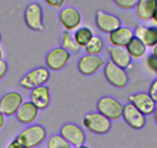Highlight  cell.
Here are the masks:
<instances>
[{
  "label": "cell",
  "mask_w": 157,
  "mask_h": 148,
  "mask_svg": "<svg viewBox=\"0 0 157 148\" xmlns=\"http://www.w3.org/2000/svg\"><path fill=\"white\" fill-rule=\"evenodd\" d=\"M6 125V116L4 115L3 113L0 110V130L3 129Z\"/></svg>",
  "instance_id": "obj_32"
},
{
  "label": "cell",
  "mask_w": 157,
  "mask_h": 148,
  "mask_svg": "<svg viewBox=\"0 0 157 148\" xmlns=\"http://www.w3.org/2000/svg\"><path fill=\"white\" fill-rule=\"evenodd\" d=\"M133 37V30L129 27L121 25L109 34V42L112 46L126 48Z\"/></svg>",
  "instance_id": "obj_15"
},
{
  "label": "cell",
  "mask_w": 157,
  "mask_h": 148,
  "mask_svg": "<svg viewBox=\"0 0 157 148\" xmlns=\"http://www.w3.org/2000/svg\"><path fill=\"white\" fill-rule=\"evenodd\" d=\"M1 40H2V36H1V34H0V43H1Z\"/></svg>",
  "instance_id": "obj_38"
},
{
  "label": "cell",
  "mask_w": 157,
  "mask_h": 148,
  "mask_svg": "<svg viewBox=\"0 0 157 148\" xmlns=\"http://www.w3.org/2000/svg\"><path fill=\"white\" fill-rule=\"evenodd\" d=\"M9 71V66L3 60H0V81L5 78Z\"/></svg>",
  "instance_id": "obj_30"
},
{
  "label": "cell",
  "mask_w": 157,
  "mask_h": 148,
  "mask_svg": "<svg viewBox=\"0 0 157 148\" xmlns=\"http://www.w3.org/2000/svg\"><path fill=\"white\" fill-rule=\"evenodd\" d=\"M45 2H46L49 6L52 7L53 9H57V10H60L63 9L66 0H45Z\"/></svg>",
  "instance_id": "obj_29"
},
{
  "label": "cell",
  "mask_w": 157,
  "mask_h": 148,
  "mask_svg": "<svg viewBox=\"0 0 157 148\" xmlns=\"http://www.w3.org/2000/svg\"><path fill=\"white\" fill-rule=\"evenodd\" d=\"M152 55L157 59V44L155 45L154 47H152Z\"/></svg>",
  "instance_id": "obj_35"
},
{
  "label": "cell",
  "mask_w": 157,
  "mask_h": 148,
  "mask_svg": "<svg viewBox=\"0 0 157 148\" xmlns=\"http://www.w3.org/2000/svg\"><path fill=\"white\" fill-rule=\"evenodd\" d=\"M47 148H72V146L60 134H55L48 140Z\"/></svg>",
  "instance_id": "obj_25"
},
{
  "label": "cell",
  "mask_w": 157,
  "mask_h": 148,
  "mask_svg": "<svg viewBox=\"0 0 157 148\" xmlns=\"http://www.w3.org/2000/svg\"><path fill=\"white\" fill-rule=\"evenodd\" d=\"M47 137L46 128L40 124H31L22 130L16 140L24 148H35L43 143Z\"/></svg>",
  "instance_id": "obj_1"
},
{
  "label": "cell",
  "mask_w": 157,
  "mask_h": 148,
  "mask_svg": "<svg viewBox=\"0 0 157 148\" xmlns=\"http://www.w3.org/2000/svg\"><path fill=\"white\" fill-rule=\"evenodd\" d=\"M71 60V53L59 47L51 49L46 56V68L49 70L60 71L64 69Z\"/></svg>",
  "instance_id": "obj_7"
},
{
  "label": "cell",
  "mask_w": 157,
  "mask_h": 148,
  "mask_svg": "<svg viewBox=\"0 0 157 148\" xmlns=\"http://www.w3.org/2000/svg\"><path fill=\"white\" fill-rule=\"evenodd\" d=\"M152 22H154V24H155V25L157 26V6L155 8V12H154V14L153 16H152Z\"/></svg>",
  "instance_id": "obj_33"
},
{
  "label": "cell",
  "mask_w": 157,
  "mask_h": 148,
  "mask_svg": "<svg viewBox=\"0 0 157 148\" xmlns=\"http://www.w3.org/2000/svg\"><path fill=\"white\" fill-rule=\"evenodd\" d=\"M118 7L123 10H131L136 8L139 0H111Z\"/></svg>",
  "instance_id": "obj_26"
},
{
  "label": "cell",
  "mask_w": 157,
  "mask_h": 148,
  "mask_svg": "<svg viewBox=\"0 0 157 148\" xmlns=\"http://www.w3.org/2000/svg\"><path fill=\"white\" fill-rule=\"evenodd\" d=\"M146 64L151 72L155 73L157 71V59L152 54H149L146 59Z\"/></svg>",
  "instance_id": "obj_27"
},
{
  "label": "cell",
  "mask_w": 157,
  "mask_h": 148,
  "mask_svg": "<svg viewBox=\"0 0 157 148\" xmlns=\"http://www.w3.org/2000/svg\"><path fill=\"white\" fill-rule=\"evenodd\" d=\"M105 62L100 56L86 55L82 56L77 63V69L82 76H90L104 68Z\"/></svg>",
  "instance_id": "obj_8"
},
{
  "label": "cell",
  "mask_w": 157,
  "mask_h": 148,
  "mask_svg": "<svg viewBox=\"0 0 157 148\" xmlns=\"http://www.w3.org/2000/svg\"><path fill=\"white\" fill-rule=\"evenodd\" d=\"M122 117L129 127L136 130H142L146 124V116L129 102L124 104Z\"/></svg>",
  "instance_id": "obj_12"
},
{
  "label": "cell",
  "mask_w": 157,
  "mask_h": 148,
  "mask_svg": "<svg viewBox=\"0 0 157 148\" xmlns=\"http://www.w3.org/2000/svg\"><path fill=\"white\" fill-rule=\"evenodd\" d=\"M61 47L69 53H76L80 49L74 41L73 36L66 30L61 34Z\"/></svg>",
  "instance_id": "obj_24"
},
{
  "label": "cell",
  "mask_w": 157,
  "mask_h": 148,
  "mask_svg": "<svg viewBox=\"0 0 157 148\" xmlns=\"http://www.w3.org/2000/svg\"><path fill=\"white\" fill-rule=\"evenodd\" d=\"M50 78V72L46 67L39 66L34 68L22 76L19 80V85L22 88L32 90L36 87L46 85Z\"/></svg>",
  "instance_id": "obj_2"
},
{
  "label": "cell",
  "mask_w": 157,
  "mask_h": 148,
  "mask_svg": "<svg viewBox=\"0 0 157 148\" xmlns=\"http://www.w3.org/2000/svg\"><path fill=\"white\" fill-rule=\"evenodd\" d=\"M124 105L112 96H105L99 99L96 103L97 112L109 120H117L123 116Z\"/></svg>",
  "instance_id": "obj_3"
},
{
  "label": "cell",
  "mask_w": 157,
  "mask_h": 148,
  "mask_svg": "<svg viewBox=\"0 0 157 148\" xmlns=\"http://www.w3.org/2000/svg\"><path fill=\"white\" fill-rule=\"evenodd\" d=\"M95 22L98 29L105 34H110L122 25L121 21L118 16L102 10L97 11Z\"/></svg>",
  "instance_id": "obj_11"
},
{
  "label": "cell",
  "mask_w": 157,
  "mask_h": 148,
  "mask_svg": "<svg viewBox=\"0 0 157 148\" xmlns=\"http://www.w3.org/2000/svg\"><path fill=\"white\" fill-rule=\"evenodd\" d=\"M82 124L86 129L97 135H103L109 132L112 127L111 120L99 112L88 113L82 119Z\"/></svg>",
  "instance_id": "obj_4"
},
{
  "label": "cell",
  "mask_w": 157,
  "mask_h": 148,
  "mask_svg": "<svg viewBox=\"0 0 157 148\" xmlns=\"http://www.w3.org/2000/svg\"><path fill=\"white\" fill-rule=\"evenodd\" d=\"M152 115H153V119H154V121H155V124L157 125V103H156V105H155V110H154V111H153V114H152Z\"/></svg>",
  "instance_id": "obj_34"
},
{
  "label": "cell",
  "mask_w": 157,
  "mask_h": 148,
  "mask_svg": "<svg viewBox=\"0 0 157 148\" xmlns=\"http://www.w3.org/2000/svg\"><path fill=\"white\" fill-rule=\"evenodd\" d=\"M59 134L74 147L85 143V132L80 127L74 123H66L63 125L59 130Z\"/></svg>",
  "instance_id": "obj_10"
},
{
  "label": "cell",
  "mask_w": 157,
  "mask_h": 148,
  "mask_svg": "<svg viewBox=\"0 0 157 148\" xmlns=\"http://www.w3.org/2000/svg\"><path fill=\"white\" fill-rule=\"evenodd\" d=\"M103 74L107 83L115 88L123 89L129 84V75L126 71L111 61L105 63L103 68Z\"/></svg>",
  "instance_id": "obj_5"
},
{
  "label": "cell",
  "mask_w": 157,
  "mask_h": 148,
  "mask_svg": "<svg viewBox=\"0 0 157 148\" xmlns=\"http://www.w3.org/2000/svg\"><path fill=\"white\" fill-rule=\"evenodd\" d=\"M6 148H24V147L23 146H22V145L17 141V140H14L8 145V146H7Z\"/></svg>",
  "instance_id": "obj_31"
},
{
  "label": "cell",
  "mask_w": 157,
  "mask_h": 148,
  "mask_svg": "<svg viewBox=\"0 0 157 148\" xmlns=\"http://www.w3.org/2000/svg\"><path fill=\"white\" fill-rule=\"evenodd\" d=\"M24 21L29 29L41 33L45 29L43 8L37 2H33L26 7L24 13Z\"/></svg>",
  "instance_id": "obj_6"
},
{
  "label": "cell",
  "mask_w": 157,
  "mask_h": 148,
  "mask_svg": "<svg viewBox=\"0 0 157 148\" xmlns=\"http://www.w3.org/2000/svg\"><path fill=\"white\" fill-rule=\"evenodd\" d=\"M155 74H156V76H157V71H156V72H155Z\"/></svg>",
  "instance_id": "obj_39"
},
{
  "label": "cell",
  "mask_w": 157,
  "mask_h": 148,
  "mask_svg": "<svg viewBox=\"0 0 157 148\" xmlns=\"http://www.w3.org/2000/svg\"><path fill=\"white\" fill-rule=\"evenodd\" d=\"M128 53L133 60H140L146 53L147 47L140 40L134 36L126 47Z\"/></svg>",
  "instance_id": "obj_21"
},
{
  "label": "cell",
  "mask_w": 157,
  "mask_h": 148,
  "mask_svg": "<svg viewBox=\"0 0 157 148\" xmlns=\"http://www.w3.org/2000/svg\"><path fill=\"white\" fill-rule=\"evenodd\" d=\"M62 26L66 31H73L79 28L82 22V16L78 10L73 7H65L62 9L59 15Z\"/></svg>",
  "instance_id": "obj_13"
},
{
  "label": "cell",
  "mask_w": 157,
  "mask_h": 148,
  "mask_svg": "<svg viewBox=\"0 0 157 148\" xmlns=\"http://www.w3.org/2000/svg\"><path fill=\"white\" fill-rule=\"evenodd\" d=\"M134 36L141 40L146 47H154L157 44V26L137 25L133 30Z\"/></svg>",
  "instance_id": "obj_19"
},
{
  "label": "cell",
  "mask_w": 157,
  "mask_h": 148,
  "mask_svg": "<svg viewBox=\"0 0 157 148\" xmlns=\"http://www.w3.org/2000/svg\"><path fill=\"white\" fill-rule=\"evenodd\" d=\"M2 50H1V49H0V60H2Z\"/></svg>",
  "instance_id": "obj_37"
},
{
  "label": "cell",
  "mask_w": 157,
  "mask_h": 148,
  "mask_svg": "<svg viewBox=\"0 0 157 148\" xmlns=\"http://www.w3.org/2000/svg\"><path fill=\"white\" fill-rule=\"evenodd\" d=\"M29 99L39 110H46L51 102L50 88L43 85L33 89L30 92Z\"/></svg>",
  "instance_id": "obj_16"
},
{
  "label": "cell",
  "mask_w": 157,
  "mask_h": 148,
  "mask_svg": "<svg viewBox=\"0 0 157 148\" xmlns=\"http://www.w3.org/2000/svg\"><path fill=\"white\" fill-rule=\"evenodd\" d=\"M23 96L18 91H10L0 98V110L6 117L16 115L23 103Z\"/></svg>",
  "instance_id": "obj_9"
},
{
  "label": "cell",
  "mask_w": 157,
  "mask_h": 148,
  "mask_svg": "<svg viewBox=\"0 0 157 148\" xmlns=\"http://www.w3.org/2000/svg\"><path fill=\"white\" fill-rule=\"evenodd\" d=\"M107 51L109 57V61L119 67L126 70L132 65V59L128 53L126 48L110 46L107 48Z\"/></svg>",
  "instance_id": "obj_17"
},
{
  "label": "cell",
  "mask_w": 157,
  "mask_h": 148,
  "mask_svg": "<svg viewBox=\"0 0 157 148\" xmlns=\"http://www.w3.org/2000/svg\"><path fill=\"white\" fill-rule=\"evenodd\" d=\"M75 148H90L88 146H86V145H81V146H76V147Z\"/></svg>",
  "instance_id": "obj_36"
},
{
  "label": "cell",
  "mask_w": 157,
  "mask_h": 148,
  "mask_svg": "<svg viewBox=\"0 0 157 148\" xmlns=\"http://www.w3.org/2000/svg\"><path fill=\"white\" fill-rule=\"evenodd\" d=\"M39 110L30 100L23 102L16 114V118L22 124H32L39 117Z\"/></svg>",
  "instance_id": "obj_18"
},
{
  "label": "cell",
  "mask_w": 157,
  "mask_h": 148,
  "mask_svg": "<svg viewBox=\"0 0 157 148\" xmlns=\"http://www.w3.org/2000/svg\"><path fill=\"white\" fill-rule=\"evenodd\" d=\"M148 94L152 98V100L155 103H157V77L155 80H153L152 82L151 83L150 86L149 87Z\"/></svg>",
  "instance_id": "obj_28"
},
{
  "label": "cell",
  "mask_w": 157,
  "mask_h": 148,
  "mask_svg": "<svg viewBox=\"0 0 157 148\" xmlns=\"http://www.w3.org/2000/svg\"><path fill=\"white\" fill-rule=\"evenodd\" d=\"M128 102L132 103L143 115L149 116L153 114L156 103L149 96L148 93L139 92L129 96Z\"/></svg>",
  "instance_id": "obj_14"
},
{
  "label": "cell",
  "mask_w": 157,
  "mask_h": 148,
  "mask_svg": "<svg viewBox=\"0 0 157 148\" xmlns=\"http://www.w3.org/2000/svg\"><path fill=\"white\" fill-rule=\"evenodd\" d=\"M93 36L94 35L91 29L86 26H82L75 31L73 34V40L78 47L85 48Z\"/></svg>",
  "instance_id": "obj_22"
},
{
  "label": "cell",
  "mask_w": 157,
  "mask_h": 148,
  "mask_svg": "<svg viewBox=\"0 0 157 148\" xmlns=\"http://www.w3.org/2000/svg\"><path fill=\"white\" fill-rule=\"evenodd\" d=\"M157 6V0H139L135 8L136 15L143 22L152 20Z\"/></svg>",
  "instance_id": "obj_20"
},
{
  "label": "cell",
  "mask_w": 157,
  "mask_h": 148,
  "mask_svg": "<svg viewBox=\"0 0 157 148\" xmlns=\"http://www.w3.org/2000/svg\"><path fill=\"white\" fill-rule=\"evenodd\" d=\"M104 49V43L99 36H94L84 48L86 53L88 55L99 56Z\"/></svg>",
  "instance_id": "obj_23"
}]
</instances>
